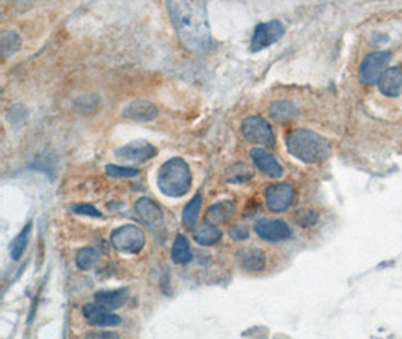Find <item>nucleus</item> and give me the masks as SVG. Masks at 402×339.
<instances>
[{"mask_svg": "<svg viewBox=\"0 0 402 339\" xmlns=\"http://www.w3.org/2000/svg\"><path fill=\"white\" fill-rule=\"evenodd\" d=\"M169 18L177 31L180 41L190 52L205 53L212 45V36L202 2H169Z\"/></svg>", "mask_w": 402, "mask_h": 339, "instance_id": "nucleus-1", "label": "nucleus"}, {"mask_svg": "<svg viewBox=\"0 0 402 339\" xmlns=\"http://www.w3.org/2000/svg\"><path fill=\"white\" fill-rule=\"evenodd\" d=\"M136 216L139 219L149 231L163 232L165 231V222H163V212L160 207L149 198H141L137 199L134 205Z\"/></svg>", "mask_w": 402, "mask_h": 339, "instance_id": "nucleus-8", "label": "nucleus"}, {"mask_svg": "<svg viewBox=\"0 0 402 339\" xmlns=\"http://www.w3.org/2000/svg\"><path fill=\"white\" fill-rule=\"evenodd\" d=\"M235 215V204L232 200H220L217 204H212L208 208L207 219L212 225H222L232 219Z\"/></svg>", "mask_w": 402, "mask_h": 339, "instance_id": "nucleus-18", "label": "nucleus"}, {"mask_svg": "<svg viewBox=\"0 0 402 339\" xmlns=\"http://www.w3.org/2000/svg\"><path fill=\"white\" fill-rule=\"evenodd\" d=\"M157 107L148 99H136V102L130 103L127 107L124 109L122 115L124 118L137 121V122H148L157 118Z\"/></svg>", "mask_w": 402, "mask_h": 339, "instance_id": "nucleus-14", "label": "nucleus"}, {"mask_svg": "<svg viewBox=\"0 0 402 339\" xmlns=\"http://www.w3.org/2000/svg\"><path fill=\"white\" fill-rule=\"evenodd\" d=\"M110 243L121 254L136 255L145 247L146 237L145 232L137 226L124 225L112 232Z\"/></svg>", "mask_w": 402, "mask_h": 339, "instance_id": "nucleus-4", "label": "nucleus"}, {"mask_svg": "<svg viewBox=\"0 0 402 339\" xmlns=\"http://www.w3.org/2000/svg\"><path fill=\"white\" fill-rule=\"evenodd\" d=\"M193 238H195V242L200 246H212V244H217L222 240V231L217 228L216 225L208 222V223L200 225L197 230H195Z\"/></svg>", "mask_w": 402, "mask_h": 339, "instance_id": "nucleus-19", "label": "nucleus"}, {"mask_svg": "<svg viewBox=\"0 0 402 339\" xmlns=\"http://www.w3.org/2000/svg\"><path fill=\"white\" fill-rule=\"evenodd\" d=\"M283 35H285V26L281 21L271 20L267 23H259L255 28L252 43H250V50H252L254 53L261 52V50L278 43Z\"/></svg>", "mask_w": 402, "mask_h": 339, "instance_id": "nucleus-7", "label": "nucleus"}, {"mask_svg": "<svg viewBox=\"0 0 402 339\" xmlns=\"http://www.w3.org/2000/svg\"><path fill=\"white\" fill-rule=\"evenodd\" d=\"M83 316L87 323L97 325V328H112V325H118L121 323L118 316L98 303H87L83 308Z\"/></svg>", "mask_w": 402, "mask_h": 339, "instance_id": "nucleus-13", "label": "nucleus"}, {"mask_svg": "<svg viewBox=\"0 0 402 339\" xmlns=\"http://www.w3.org/2000/svg\"><path fill=\"white\" fill-rule=\"evenodd\" d=\"M157 185L160 192L169 198L184 196L192 187V172L187 161L173 157L163 163L157 175Z\"/></svg>", "mask_w": 402, "mask_h": 339, "instance_id": "nucleus-3", "label": "nucleus"}, {"mask_svg": "<svg viewBox=\"0 0 402 339\" xmlns=\"http://www.w3.org/2000/svg\"><path fill=\"white\" fill-rule=\"evenodd\" d=\"M106 173L112 178H131L139 175V171L134 168H124V166H116V165H107L106 166Z\"/></svg>", "mask_w": 402, "mask_h": 339, "instance_id": "nucleus-27", "label": "nucleus"}, {"mask_svg": "<svg viewBox=\"0 0 402 339\" xmlns=\"http://www.w3.org/2000/svg\"><path fill=\"white\" fill-rule=\"evenodd\" d=\"M75 215L80 216H89V217H103L102 211L97 210V207L91 205V204H74L70 208Z\"/></svg>", "mask_w": 402, "mask_h": 339, "instance_id": "nucleus-28", "label": "nucleus"}, {"mask_svg": "<svg viewBox=\"0 0 402 339\" xmlns=\"http://www.w3.org/2000/svg\"><path fill=\"white\" fill-rule=\"evenodd\" d=\"M98 259V252H97V249L94 247H85V249H80L79 250V254L77 257H75V264H77V267L80 270H89L92 266H94V262Z\"/></svg>", "mask_w": 402, "mask_h": 339, "instance_id": "nucleus-25", "label": "nucleus"}, {"mask_svg": "<svg viewBox=\"0 0 402 339\" xmlns=\"http://www.w3.org/2000/svg\"><path fill=\"white\" fill-rule=\"evenodd\" d=\"M238 262L243 270L250 273H258L266 269V254L258 247H244L238 252Z\"/></svg>", "mask_w": 402, "mask_h": 339, "instance_id": "nucleus-15", "label": "nucleus"}, {"mask_svg": "<svg viewBox=\"0 0 402 339\" xmlns=\"http://www.w3.org/2000/svg\"><path fill=\"white\" fill-rule=\"evenodd\" d=\"M252 177H254V171L250 169L247 165H244V163L229 168L228 173H226V180L232 184L246 183L249 180H252Z\"/></svg>", "mask_w": 402, "mask_h": 339, "instance_id": "nucleus-24", "label": "nucleus"}, {"mask_svg": "<svg viewBox=\"0 0 402 339\" xmlns=\"http://www.w3.org/2000/svg\"><path fill=\"white\" fill-rule=\"evenodd\" d=\"M20 36L14 32H4L2 33V52L4 56L14 55L17 50L20 48Z\"/></svg>", "mask_w": 402, "mask_h": 339, "instance_id": "nucleus-26", "label": "nucleus"}, {"mask_svg": "<svg viewBox=\"0 0 402 339\" xmlns=\"http://www.w3.org/2000/svg\"><path fill=\"white\" fill-rule=\"evenodd\" d=\"M85 339H119L115 332H89L85 335Z\"/></svg>", "mask_w": 402, "mask_h": 339, "instance_id": "nucleus-30", "label": "nucleus"}, {"mask_svg": "<svg viewBox=\"0 0 402 339\" xmlns=\"http://www.w3.org/2000/svg\"><path fill=\"white\" fill-rule=\"evenodd\" d=\"M200 207H202V196L196 195L190 203H188L183 211V225L185 226L187 230L195 231L196 230V223L199 219V212H200Z\"/></svg>", "mask_w": 402, "mask_h": 339, "instance_id": "nucleus-21", "label": "nucleus"}, {"mask_svg": "<svg viewBox=\"0 0 402 339\" xmlns=\"http://www.w3.org/2000/svg\"><path fill=\"white\" fill-rule=\"evenodd\" d=\"M228 232H229V235L234 238V240H237V242L246 240V238L249 237V231L244 228V226H241V225L232 226V228H229Z\"/></svg>", "mask_w": 402, "mask_h": 339, "instance_id": "nucleus-29", "label": "nucleus"}, {"mask_svg": "<svg viewBox=\"0 0 402 339\" xmlns=\"http://www.w3.org/2000/svg\"><path fill=\"white\" fill-rule=\"evenodd\" d=\"M250 157L259 171H262L271 178H281L283 175V166L271 153L264 148H254L250 151Z\"/></svg>", "mask_w": 402, "mask_h": 339, "instance_id": "nucleus-12", "label": "nucleus"}, {"mask_svg": "<svg viewBox=\"0 0 402 339\" xmlns=\"http://www.w3.org/2000/svg\"><path fill=\"white\" fill-rule=\"evenodd\" d=\"M270 115L274 121L278 122H288L295 118L297 115V109L294 107L293 103L285 102V99H281V102H274L270 106Z\"/></svg>", "mask_w": 402, "mask_h": 339, "instance_id": "nucleus-23", "label": "nucleus"}, {"mask_svg": "<svg viewBox=\"0 0 402 339\" xmlns=\"http://www.w3.org/2000/svg\"><path fill=\"white\" fill-rule=\"evenodd\" d=\"M295 200V188L288 183L273 184L266 190V203L270 211L283 212L290 208Z\"/></svg>", "mask_w": 402, "mask_h": 339, "instance_id": "nucleus-9", "label": "nucleus"}, {"mask_svg": "<svg viewBox=\"0 0 402 339\" xmlns=\"http://www.w3.org/2000/svg\"><path fill=\"white\" fill-rule=\"evenodd\" d=\"M241 131L243 136L246 137V141H249L250 144H256L262 146H274L276 144V137L271 125L262 117L255 115L246 118L241 125Z\"/></svg>", "mask_w": 402, "mask_h": 339, "instance_id": "nucleus-6", "label": "nucleus"}, {"mask_svg": "<svg viewBox=\"0 0 402 339\" xmlns=\"http://www.w3.org/2000/svg\"><path fill=\"white\" fill-rule=\"evenodd\" d=\"M392 55L389 52H372L362 60L359 68V77L363 85H379L381 75L386 72Z\"/></svg>", "mask_w": 402, "mask_h": 339, "instance_id": "nucleus-5", "label": "nucleus"}, {"mask_svg": "<svg viewBox=\"0 0 402 339\" xmlns=\"http://www.w3.org/2000/svg\"><path fill=\"white\" fill-rule=\"evenodd\" d=\"M95 303L104 306L109 311L118 309L121 306H124L127 303L129 300V290L127 288H119V290H104V291H98L95 296Z\"/></svg>", "mask_w": 402, "mask_h": 339, "instance_id": "nucleus-17", "label": "nucleus"}, {"mask_svg": "<svg viewBox=\"0 0 402 339\" xmlns=\"http://www.w3.org/2000/svg\"><path fill=\"white\" fill-rule=\"evenodd\" d=\"M379 90L386 97H399L402 94V67L387 68L379 82Z\"/></svg>", "mask_w": 402, "mask_h": 339, "instance_id": "nucleus-16", "label": "nucleus"}, {"mask_svg": "<svg viewBox=\"0 0 402 339\" xmlns=\"http://www.w3.org/2000/svg\"><path fill=\"white\" fill-rule=\"evenodd\" d=\"M255 232L266 242L278 243L288 240L293 235L291 228L281 219H261L255 223Z\"/></svg>", "mask_w": 402, "mask_h": 339, "instance_id": "nucleus-11", "label": "nucleus"}, {"mask_svg": "<svg viewBox=\"0 0 402 339\" xmlns=\"http://www.w3.org/2000/svg\"><path fill=\"white\" fill-rule=\"evenodd\" d=\"M115 156L122 161L141 165L157 156V148L148 141H133L115 149Z\"/></svg>", "mask_w": 402, "mask_h": 339, "instance_id": "nucleus-10", "label": "nucleus"}, {"mask_svg": "<svg viewBox=\"0 0 402 339\" xmlns=\"http://www.w3.org/2000/svg\"><path fill=\"white\" fill-rule=\"evenodd\" d=\"M31 232H32V222H29L26 226H24L21 232L14 238V240H12L9 246V255L14 261H18L21 255L24 254V250H26L29 238H31Z\"/></svg>", "mask_w": 402, "mask_h": 339, "instance_id": "nucleus-22", "label": "nucleus"}, {"mask_svg": "<svg viewBox=\"0 0 402 339\" xmlns=\"http://www.w3.org/2000/svg\"><path fill=\"white\" fill-rule=\"evenodd\" d=\"M170 257L175 264H188L192 261L193 255L190 250V243H188L185 235L177 234V237H175Z\"/></svg>", "mask_w": 402, "mask_h": 339, "instance_id": "nucleus-20", "label": "nucleus"}, {"mask_svg": "<svg viewBox=\"0 0 402 339\" xmlns=\"http://www.w3.org/2000/svg\"><path fill=\"white\" fill-rule=\"evenodd\" d=\"M288 153L303 163H321L332 153L330 142L321 134L308 129H294L286 136Z\"/></svg>", "mask_w": 402, "mask_h": 339, "instance_id": "nucleus-2", "label": "nucleus"}]
</instances>
